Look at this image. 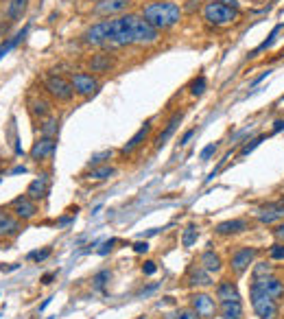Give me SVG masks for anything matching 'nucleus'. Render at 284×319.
Wrapping results in <instances>:
<instances>
[{
    "mask_svg": "<svg viewBox=\"0 0 284 319\" xmlns=\"http://www.w3.org/2000/svg\"><path fill=\"white\" fill-rule=\"evenodd\" d=\"M92 3H101V0H92Z\"/></svg>",
    "mask_w": 284,
    "mask_h": 319,
    "instance_id": "53",
    "label": "nucleus"
},
{
    "mask_svg": "<svg viewBox=\"0 0 284 319\" xmlns=\"http://www.w3.org/2000/svg\"><path fill=\"white\" fill-rule=\"evenodd\" d=\"M55 149H57V140H55V138H39V140L33 144V149H31V160L42 162V160L50 157L52 153H55Z\"/></svg>",
    "mask_w": 284,
    "mask_h": 319,
    "instance_id": "17",
    "label": "nucleus"
},
{
    "mask_svg": "<svg viewBox=\"0 0 284 319\" xmlns=\"http://www.w3.org/2000/svg\"><path fill=\"white\" fill-rule=\"evenodd\" d=\"M114 173H116L114 166L103 164V166H96V169H90L88 173H83V177L85 179H92V182H103V179H109Z\"/></svg>",
    "mask_w": 284,
    "mask_h": 319,
    "instance_id": "26",
    "label": "nucleus"
},
{
    "mask_svg": "<svg viewBox=\"0 0 284 319\" xmlns=\"http://www.w3.org/2000/svg\"><path fill=\"white\" fill-rule=\"evenodd\" d=\"M11 173H13V175H18V173H26V169H24V166H16Z\"/></svg>",
    "mask_w": 284,
    "mask_h": 319,
    "instance_id": "52",
    "label": "nucleus"
},
{
    "mask_svg": "<svg viewBox=\"0 0 284 319\" xmlns=\"http://www.w3.org/2000/svg\"><path fill=\"white\" fill-rule=\"evenodd\" d=\"M29 112L35 118L39 116L44 121V118L50 114V103L46 101V98H33V101H29Z\"/></svg>",
    "mask_w": 284,
    "mask_h": 319,
    "instance_id": "27",
    "label": "nucleus"
},
{
    "mask_svg": "<svg viewBox=\"0 0 284 319\" xmlns=\"http://www.w3.org/2000/svg\"><path fill=\"white\" fill-rule=\"evenodd\" d=\"M188 7H186V11H195V9H199V3H201V0H188Z\"/></svg>",
    "mask_w": 284,
    "mask_h": 319,
    "instance_id": "49",
    "label": "nucleus"
},
{
    "mask_svg": "<svg viewBox=\"0 0 284 319\" xmlns=\"http://www.w3.org/2000/svg\"><path fill=\"white\" fill-rule=\"evenodd\" d=\"M109 278H111V274H109L107 269L98 271V274L92 278V287H94V291H103V289H105V284L109 282Z\"/></svg>",
    "mask_w": 284,
    "mask_h": 319,
    "instance_id": "36",
    "label": "nucleus"
},
{
    "mask_svg": "<svg viewBox=\"0 0 284 319\" xmlns=\"http://www.w3.org/2000/svg\"><path fill=\"white\" fill-rule=\"evenodd\" d=\"M282 29H284V24H278V26H275V29H273L271 33H269V39H265V42H262V44L258 46V48H254L252 52H249V57H258L262 50L271 48V46H273V42H275V39H278V33H280Z\"/></svg>",
    "mask_w": 284,
    "mask_h": 319,
    "instance_id": "29",
    "label": "nucleus"
},
{
    "mask_svg": "<svg viewBox=\"0 0 284 319\" xmlns=\"http://www.w3.org/2000/svg\"><path fill=\"white\" fill-rule=\"evenodd\" d=\"M267 276H273V264H269V262H254L252 280H260V278H267Z\"/></svg>",
    "mask_w": 284,
    "mask_h": 319,
    "instance_id": "31",
    "label": "nucleus"
},
{
    "mask_svg": "<svg viewBox=\"0 0 284 319\" xmlns=\"http://www.w3.org/2000/svg\"><path fill=\"white\" fill-rule=\"evenodd\" d=\"M182 118H184V112L180 110V112H175L173 116L168 118V123H166V127H164L160 134H157V138H155V149H162L164 144H166L168 140H171V136L177 131V127H180V123H182Z\"/></svg>",
    "mask_w": 284,
    "mask_h": 319,
    "instance_id": "19",
    "label": "nucleus"
},
{
    "mask_svg": "<svg viewBox=\"0 0 284 319\" xmlns=\"http://www.w3.org/2000/svg\"><path fill=\"white\" fill-rule=\"evenodd\" d=\"M280 201H282V203H284V197H282V199H280Z\"/></svg>",
    "mask_w": 284,
    "mask_h": 319,
    "instance_id": "54",
    "label": "nucleus"
},
{
    "mask_svg": "<svg viewBox=\"0 0 284 319\" xmlns=\"http://www.w3.org/2000/svg\"><path fill=\"white\" fill-rule=\"evenodd\" d=\"M282 129H284V121L280 118V121L273 123V131H271V134H278V131H282Z\"/></svg>",
    "mask_w": 284,
    "mask_h": 319,
    "instance_id": "48",
    "label": "nucleus"
},
{
    "mask_svg": "<svg viewBox=\"0 0 284 319\" xmlns=\"http://www.w3.org/2000/svg\"><path fill=\"white\" fill-rule=\"evenodd\" d=\"M111 157V149H107V151H101V153H94L92 155V160L88 162V166L90 169H96V166H103V162L105 160H109Z\"/></svg>",
    "mask_w": 284,
    "mask_h": 319,
    "instance_id": "37",
    "label": "nucleus"
},
{
    "mask_svg": "<svg viewBox=\"0 0 284 319\" xmlns=\"http://www.w3.org/2000/svg\"><path fill=\"white\" fill-rule=\"evenodd\" d=\"M88 68H90V72H96V75H105V72H109L114 68V57L107 55V52H96V55L90 57Z\"/></svg>",
    "mask_w": 284,
    "mask_h": 319,
    "instance_id": "21",
    "label": "nucleus"
},
{
    "mask_svg": "<svg viewBox=\"0 0 284 319\" xmlns=\"http://www.w3.org/2000/svg\"><path fill=\"white\" fill-rule=\"evenodd\" d=\"M70 83H72V88H75V92L79 96H90L98 90L96 77L90 75V72H72Z\"/></svg>",
    "mask_w": 284,
    "mask_h": 319,
    "instance_id": "10",
    "label": "nucleus"
},
{
    "mask_svg": "<svg viewBox=\"0 0 284 319\" xmlns=\"http://www.w3.org/2000/svg\"><path fill=\"white\" fill-rule=\"evenodd\" d=\"M57 131H59L57 118H44L42 127H39V136H42V138H55Z\"/></svg>",
    "mask_w": 284,
    "mask_h": 319,
    "instance_id": "30",
    "label": "nucleus"
},
{
    "mask_svg": "<svg viewBox=\"0 0 284 319\" xmlns=\"http://www.w3.org/2000/svg\"><path fill=\"white\" fill-rule=\"evenodd\" d=\"M160 39V31L155 26H151L142 16H136L134 24V44L138 46H153Z\"/></svg>",
    "mask_w": 284,
    "mask_h": 319,
    "instance_id": "8",
    "label": "nucleus"
},
{
    "mask_svg": "<svg viewBox=\"0 0 284 319\" xmlns=\"http://www.w3.org/2000/svg\"><path fill=\"white\" fill-rule=\"evenodd\" d=\"M48 186H50L48 175H39L37 179H33V182L29 184L26 195H29L33 201H39V199H44L46 195H48Z\"/></svg>",
    "mask_w": 284,
    "mask_h": 319,
    "instance_id": "22",
    "label": "nucleus"
},
{
    "mask_svg": "<svg viewBox=\"0 0 284 319\" xmlns=\"http://www.w3.org/2000/svg\"><path fill=\"white\" fill-rule=\"evenodd\" d=\"M116 245V238H109V241H103L101 243V249H98V256H107L109 251H111V247Z\"/></svg>",
    "mask_w": 284,
    "mask_h": 319,
    "instance_id": "42",
    "label": "nucleus"
},
{
    "mask_svg": "<svg viewBox=\"0 0 284 319\" xmlns=\"http://www.w3.org/2000/svg\"><path fill=\"white\" fill-rule=\"evenodd\" d=\"M22 230V221L13 212L0 210V238H13Z\"/></svg>",
    "mask_w": 284,
    "mask_h": 319,
    "instance_id": "14",
    "label": "nucleus"
},
{
    "mask_svg": "<svg viewBox=\"0 0 284 319\" xmlns=\"http://www.w3.org/2000/svg\"><path fill=\"white\" fill-rule=\"evenodd\" d=\"M265 138H267V136H256V138H252V140H249V142L245 144V147L241 149V157H245V155L252 153V151H254L256 147H258L260 142H265Z\"/></svg>",
    "mask_w": 284,
    "mask_h": 319,
    "instance_id": "38",
    "label": "nucleus"
},
{
    "mask_svg": "<svg viewBox=\"0 0 284 319\" xmlns=\"http://www.w3.org/2000/svg\"><path fill=\"white\" fill-rule=\"evenodd\" d=\"M199 264L208 271V274H219V271L223 269V260H221V256L216 254L214 249H206V251H203L201 258H199Z\"/></svg>",
    "mask_w": 284,
    "mask_h": 319,
    "instance_id": "25",
    "label": "nucleus"
},
{
    "mask_svg": "<svg viewBox=\"0 0 284 319\" xmlns=\"http://www.w3.org/2000/svg\"><path fill=\"white\" fill-rule=\"evenodd\" d=\"M252 284H256L262 293H267L269 297H273L275 302L284 300V280H280L278 276H267L260 278V280H254Z\"/></svg>",
    "mask_w": 284,
    "mask_h": 319,
    "instance_id": "12",
    "label": "nucleus"
},
{
    "mask_svg": "<svg viewBox=\"0 0 284 319\" xmlns=\"http://www.w3.org/2000/svg\"><path fill=\"white\" fill-rule=\"evenodd\" d=\"M197 238H199V228H197V225H188V228L184 230L182 245L184 247H193V245L197 243Z\"/></svg>",
    "mask_w": 284,
    "mask_h": 319,
    "instance_id": "34",
    "label": "nucleus"
},
{
    "mask_svg": "<svg viewBox=\"0 0 284 319\" xmlns=\"http://www.w3.org/2000/svg\"><path fill=\"white\" fill-rule=\"evenodd\" d=\"M155 269H157V267H155V262H153V260H147V262L142 264V274H144V276H153V274H155Z\"/></svg>",
    "mask_w": 284,
    "mask_h": 319,
    "instance_id": "44",
    "label": "nucleus"
},
{
    "mask_svg": "<svg viewBox=\"0 0 284 319\" xmlns=\"http://www.w3.org/2000/svg\"><path fill=\"white\" fill-rule=\"evenodd\" d=\"M107 35H109L107 20H101V22L92 24L90 29L83 33V42L90 44V46H105L107 44Z\"/></svg>",
    "mask_w": 284,
    "mask_h": 319,
    "instance_id": "15",
    "label": "nucleus"
},
{
    "mask_svg": "<svg viewBox=\"0 0 284 319\" xmlns=\"http://www.w3.org/2000/svg\"><path fill=\"white\" fill-rule=\"evenodd\" d=\"M136 13H123L114 20H107V44L105 46H129L134 44Z\"/></svg>",
    "mask_w": 284,
    "mask_h": 319,
    "instance_id": "2",
    "label": "nucleus"
},
{
    "mask_svg": "<svg viewBox=\"0 0 284 319\" xmlns=\"http://www.w3.org/2000/svg\"><path fill=\"white\" fill-rule=\"evenodd\" d=\"M239 9L232 5H221V3H206L203 7V20L212 26H228L236 22Z\"/></svg>",
    "mask_w": 284,
    "mask_h": 319,
    "instance_id": "3",
    "label": "nucleus"
},
{
    "mask_svg": "<svg viewBox=\"0 0 284 319\" xmlns=\"http://www.w3.org/2000/svg\"><path fill=\"white\" fill-rule=\"evenodd\" d=\"M195 131H197V129H188L186 134L182 136V140H180V147H186V144H188V140H190V138L195 136Z\"/></svg>",
    "mask_w": 284,
    "mask_h": 319,
    "instance_id": "46",
    "label": "nucleus"
},
{
    "mask_svg": "<svg viewBox=\"0 0 284 319\" xmlns=\"http://www.w3.org/2000/svg\"><path fill=\"white\" fill-rule=\"evenodd\" d=\"M11 210H13V215H16L20 221H31V219H35L37 212H39L37 201H33L29 195H20V197L13 199Z\"/></svg>",
    "mask_w": 284,
    "mask_h": 319,
    "instance_id": "9",
    "label": "nucleus"
},
{
    "mask_svg": "<svg viewBox=\"0 0 284 319\" xmlns=\"http://www.w3.org/2000/svg\"><path fill=\"white\" fill-rule=\"evenodd\" d=\"M131 7V0H101L94 7V13L101 18H111V16H123Z\"/></svg>",
    "mask_w": 284,
    "mask_h": 319,
    "instance_id": "13",
    "label": "nucleus"
},
{
    "mask_svg": "<svg viewBox=\"0 0 284 319\" xmlns=\"http://www.w3.org/2000/svg\"><path fill=\"white\" fill-rule=\"evenodd\" d=\"M26 3H29V0H9V7H7V18H9L11 22L20 20V18H22V13L26 11Z\"/></svg>",
    "mask_w": 284,
    "mask_h": 319,
    "instance_id": "28",
    "label": "nucleus"
},
{
    "mask_svg": "<svg viewBox=\"0 0 284 319\" xmlns=\"http://www.w3.org/2000/svg\"><path fill=\"white\" fill-rule=\"evenodd\" d=\"M48 256H50V249L46 247V249H42V251H31V254L26 256V258H29V260H37V262H42V260H46Z\"/></svg>",
    "mask_w": 284,
    "mask_h": 319,
    "instance_id": "41",
    "label": "nucleus"
},
{
    "mask_svg": "<svg viewBox=\"0 0 284 319\" xmlns=\"http://www.w3.org/2000/svg\"><path fill=\"white\" fill-rule=\"evenodd\" d=\"M134 251H136V254H147V251H149V243H147V241L134 243Z\"/></svg>",
    "mask_w": 284,
    "mask_h": 319,
    "instance_id": "45",
    "label": "nucleus"
},
{
    "mask_svg": "<svg viewBox=\"0 0 284 319\" xmlns=\"http://www.w3.org/2000/svg\"><path fill=\"white\" fill-rule=\"evenodd\" d=\"M151 129H153V127H151V121H147V123H144L140 129L136 131L134 136L129 138V140H127V144H125V147L121 149V153H123V155H129V153H134V151H136V149L140 147V144H142V142H144V140H147V138H149Z\"/></svg>",
    "mask_w": 284,
    "mask_h": 319,
    "instance_id": "20",
    "label": "nucleus"
},
{
    "mask_svg": "<svg viewBox=\"0 0 284 319\" xmlns=\"http://www.w3.org/2000/svg\"><path fill=\"white\" fill-rule=\"evenodd\" d=\"M219 313L223 319H245V310H243L241 300H230L219 304Z\"/></svg>",
    "mask_w": 284,
    "mask_h": 319,
    "instance_id": "24",
    "label": "nucleus"
},
{
    "mask_svg": "<svg viewBox=\"0 0 284 319\" xmlns=\"http://www.w3.org/2000/svg\"><path fill=\"white\" fill-rule=\"evenodd\" d=\"M256 219L265 225L284 221V203L282 201H269L260 208H256Z\"/></svg>",
    "mask_w": 284,
    "mask_h": 319,
    "instance_id": "11",
    "label": "nucleus"
},
{
    "mask_svg": "<svg viewBox=\"0 0 284 319\" xmlns=\"http://www.w3.org/2000/svg\"><path fill=\"white\" fill-rule=\"evenodd\" d=\"M206 88H208L206 77L199 75V77H195V79H193V83H190V94H193V96H201L203 92H206Z\"/></svg>",
    "mask_w": 284,
    "mask_h": 319,
    "instance_id": "35",
    "label": "nucleus"
},
{
    "mask_svg": "<svg viewBox=\"0 0 284 319\" xmlns=\"http://www.w3.org/2000/svg\"><path fill=\"white\" fill-rule=\"evenodd\" d=\"M186 284L188 287H212V278L201 264H190L188 271H186Z\"/></svg>",
    "mask_w": 284,
    "mask_h": 319,
    "instance_id": "16",
    "label": "nucleus"
},
{
    "mask_svg": "<svg viewBox=\"0 0 284 319\" xmlns=\"http://www.w3.org/2000/svg\"><path fill=\"white\" fill-rule=\"evenodd\" d=\"M164 319H201V317L188 306V308H175V310H171V313L164 315Z\"/></svg>",
    "mask_w": 284,
    "mask_h": 319,
    "instance_id": "33",
    "label": "nucleus"
},
{
    "mask_svg": "<svg viewBox=\"0 0 284 319\" xmlns=\"http://www.w3.org/2000/svg\"><path fill=\"white\" fill-rule=\"evenodd\" d=\"M256 256H258V249L256 247H249V245L236 247L232 254H230V269H232V274L243 276L249 269V264H254Z\"/></svg>",
    "mask_w": 284,
    "mask_h": 319,
    "instance_id": "6",
    "label": "nucleus"
},
{
    "mask_svg": "<svg viewBox=\"0 0 284 319\" xmlns=\"http://www.w3.org/2000/svg\"><path fill=\"white\" fill-rule=\"evenodd\" d=\"M26 33H29V26H24V29L20 31L18 35H13V37H9V39H7V42H3V44H0V59H3V57L7 55V52H9V50L13 48V46H16V44L20 42V39H22V37L26 35Z\"/></svg>",
    "mask_w": 284,
    "mask_h": 319,
    "instance_id": "32",
    "label": "nucleus"
},
{
    "mask_svg": "<svg viewBox=\"0 0 284 319\" xmlns=\"http://www.w3.org/2000/svg\"><path fill=\"white\" fill-rule=\"evenodd\" d=\"M249 302H252V308L258 319H278V302L267 293H262L256 284L249 287Z\"/></svg>",
    "mask_w": 284,
    "mask_h": 319,
    "instance_id": "4",
    "label": "nucleus"
},
{
    "mask_svg": "<svg viewBox=\"0 0 284 319\" xmlns=\"http://www.w3.org/2000/svg\"><path fill=\"white\" fill-rule=\"evenodd\" d=\"M214 295H216V302H230V300H241V295H239V289H236V282L232 280H221L219 284H216V291H214Z\"/></svg>",
    "mask_w": 284,
    "mask_h": 319,
    "instance_id": "23",
    "label": "nucleus"
},
{
    "mask_svg": "<svg viewBox=\"0 0 284 319\" xmlns=\"http://www.w3.org/2000/svg\"><path fill=\"white\" fill-rule=\"evenodd\" d=\"M206 3H221V5H232V7H236V0H206Z\"/></svg>",
    "mask_w": 284,
    "mask_h": 319,
    "instance_id": "50",
    "label": "nucleus"
},
{
    "mask_svg": "<svg viewBox=\"0 0 284 319\" xmlns=\"http://www.w3.org/2000/svg\"><path fill=\"white\" fill-rule=\"evenodd\" d=\"M142 18L147 20L151 26H155L157 31H166L182 20V7L168 0H157V3H149L142 9Z\"/></svg>",
    "mask_w": 284,
    "mask_h": 319,
    "instance_id": "1",
    "label": "nucleus"
},
{
    "mask_svg": "<svg viewBox=\"0 0 284 319\" xmlns=\"http://www.w3.org/2000/svg\"><path fill=\"white\" fill-rule=\"evenodd\" d=\"M273 238H275V243H284V221L275 223V228H273Z\"/></svg>",
    "mask_w": 284,
    "mask_h": 319,
    "instance_id": "43",
    "label": "nucleus"
},
{
    "mask_svg": "<svg viewBox=\"0 0 284 319\" xmlns=\"http://www.w3.org/2000/svg\"><path fill=\"white\" fill-rule=\"evenodd\" d=\"M52 278H55V276H52V274H46V276L42 278V284H48V282L52 280Z\"/></svg>",
    "mask_w": 284,
    "mask_h": 319,
    "instance_id": "51",
    "label": "nucleus"
},
{
    "mask_svg": "<svg viewBox=\"0 0 284 319\" xmlns=\"http://www.w3.org/2000/svg\"><path fill=\"white\" fill-rule=\"evenodd\" d=\"M269 75H271V70L262 72V75H260V77H256V79H254V81H252V85H258V83H262V81H265V79H267Z\"/></svg>",
    "mask_w": 284,
    "mask_h": 319,
    "instance_id": "47",
    "label": "nucleus"
},
{
    "mask_svg": "<svg viewBox=\"0 0 284 319\" xmlns=\"http://www.w3.org/2000/svg\"><path fill=\"white\" fill-rule=\"evenodd\" d=\"M249 230V221L245 219H230V221H221L214 228V232L219 236H232V234H243Z\"/></svg>",
    "mask_w": 284,
    "mask_h": 319,
    "instance_id": "18",
    "label": "nucleus"
},
{
    "mask_svg": "<svg viewBox=\"0 0 284 319\" xmlns=\"http://www.w3.org/2000/svg\"><path fill=\"white\" fill-rule=\"evenodd\" d=\"M216 149H219V144H216V142H212V144H208V147H203V149H201V153H199V157L203 160V162H208V160H210V157H212V155L216 153Z\"/></svg>",
    "mask_w": 284,
    "mask_h": 319,
    "instance_id": "40",
    "label": "nucleus"
},
{
    "mask_svg": "<svg viewBox=\"0 0 284 319\" xmlns=\"http://www.w3.org/2000/svg\"><path fill=\"white\" fill-rule=\"evenodd\" d=\"M188 302H190V308L201 319H214V315L219 313V302L208 293H193L188 297Z\"/></svg>",
    "mask_w": 284,
    "mask_h": 319,
    "instance_id": "7",
    "label": "nucleus"
},
{
    "mask_svg": "<svg viewBox=\"0 0 284 319\" xmlns=\"http://www.w3.org/2000/svg\"><path fill=\"white\" fill-rule=\"evenodd\" d=\"M269 258L271 260H284V243H273L269 247Z\"/></svg>",
    "mask_w": 284,
    "mask_h": 319,
    "instance_id": "39",
    "label": "nucleus"
},
{
    "mask_svg": "<svg viewBox=\"0 0 284 319\" xmlns=\"http://www.w3.org/2000/svg\"><path fill=\"white\" fill-rule=\"evenodd\" d=\"M44 88H46V92H48L52 98H57V101H62V103L72 101V98H75V94H77L68 79H64V77H59V75L46 77Z\"/></svg>",
    "mask_w": 284,
    "mask_h": 319,
    "instance_id": "5",
    "label": "nucleus"
}]
</instances>
